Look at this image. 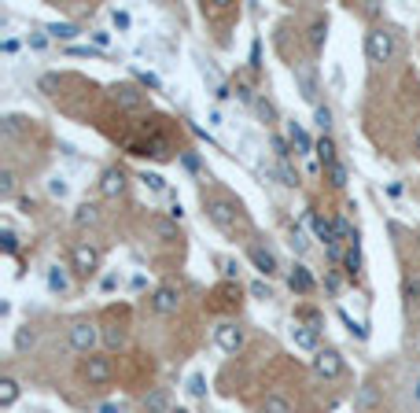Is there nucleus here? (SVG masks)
I'll use <instances>...</instances> for the list:
<instances>
[{"mask_svg": "<svg viewBox=\"0 0 420 413\" xmlns=\"http://www.w3.org/2000/svg\"><path fill=\"white\" fill-rule=\"evenodd\" d=\"M203 206H207V218L214 222L221 232H236L243 225V214H240V203H232V200H221V196H210V200H203Z\"/></svg>", "mask_w": 420, "mask_h": 413, "instance_id": "f257e3e1", "label": "nucleus"}, {"mask_svg": "<svg viewBox=\"0 0 420 413\" xmlns=\"http://www.w3.org/2000/svg\"><path fill=\"white\" fill-rule=\"evenodd\" d=\"M398 52V41L395 33L387 30V26H373L369 33H365V56H369L373 63H391Z\"/></svg>", "mask_w": 420, "mask_h": 413, "instance_id": "f03ea898", "label": "nucleus"}, {"mask_svg": "<svg viewBox=\"0 0 420 413\" xmlns=\"http://www.w3.org/2000/svg\"><path fill=\"white\" fill-rule=\"evenodd\" d=\"M100 248H96V243H89V240H77L74 243V248H70V269H74V273L77 277H96L100 273Z\"/></svg>", "mask_w": 420, "mask_h": 413, "instance_id": "7ed1b4c3", "label": "nucleus"}, {"mask_svg": "<svg viewBox=\"0 0 420 413\" xmlns=\"http://www.w3.org/2000/svg\"><path fill=\"white\" fill-rule=\"evenodd\" d=\"M82 377H85V384H93V387L111 384V377H114L111 358H107V354H85V361H82Z\"/></svg>", "mask_w": 420, "mask_h": 413, "instance_id": "20e7f679", "label": "nucleus"}, {"mask_svg": "<svg viewBox=\"0 0 420 413\" xmlns=\"http://www.w3.org/2000/svg\"><path fill=\"white\" fill-rule=\"evenodd\" d=\"M148 303H151L155 314L170 317V314H177V310H181V288H177L174 280H163L159 288L151 292V299H148Z\"/></svg>", "mask_w": 420, "mask_h": 413, "instance_id": "39448f33", "label": "nucleus"}, {"mask_svg": "<svg viewBox=\"0 0 420 413\" xmlns=\"http://www.w3.org/2000/svg\"><path fill=\"white\" fill-rule=\"evenodd\" d=\"M100 343V332H96V325L89 317H77L74 325H70V347L77 354H93V347Z\"/></svg>", "mask_w": 420, "mask_h": 413, "instance_id": "423d86ee", "label": "nucleus"}, {"mask_svg": "<svg viewBox=\"0 0 420 413\" xmlns=\"http://www.w3.org/2000/svg\"><path fill=\"white\" fill-rule=\"evenodd\" d=\"M313 373H317L321 380H336L339 373H343V354H339L336 347H321V351L313 354Z\"/></svg>", "mask_w": 420, "mask_h": 413, "instance_id": "0eeeda50", "label": "nucleus"}, {"mask_svg": "<svg viewBox=\"0 0 420 413\" xmlns=\"http://www.w3.org/2000/svg\"><path fill=\"white\" fill-rule=\"evenodd\" d=\"M243 340H247V336H243V329L236 325V321H221V325L214 329V343H218L225 354H236V351L243 347Z\"/></svg>", "mask_w": 420, "mask_h": 413, "instance_id": "6e6552de", "label": "nucleus"}, {"mask_svg": "<svg viewBox=\"0 0 420 413\" xmlns=\"http://www.w3.org/2000/svg\"><path fill=\"white\" fill-rule=\"evenodd\" d=\"M126 185H129V181H126L122 166H107V170L100 174V196L103 200H118L126 192Z\"/></svg>", "mask_w": 420, "mask_h": 413, "instance_id": "1a4fd4ad", "label": "nucleus"}, {"mask_svg": "<svg viewBox=\"0 0 420 413\" xmlns=\"http://www.w3.org/2000/svg\"><path fill=\"white\" fill-rule=\"evenodd\" d=\"M247 255H251V262H255V269H258V273L262 277H277V255H273L269 248H262V243H251V251H247Z\"/></svg>", "mask_w": 420, "mask_h": 413, "instance_id": "9d476101", "label": "nucleus"}, {"mask_svg": "<svg viewBox=\"0 0 420 413\" xmlns=\"http://www.w3.org/2000/svg\"><path fill=\"white\" fill-rule=\"evenodd\" d=\"M151 232H155L163 243H177V240H181V225H177L170 214H155V218H151Z\"/></svg>", "mask_w": 420, "mask_h": 413, "instance_id": "9b49d317", "label": "nucleus"}, {"mask_svg": "<svg viewBox=\"0 0 420 413\" xmlns=\"http://www.w3.org/2000/svg\"><path fill=\"white\" fill-rule=\"evenodd\" d=\"M140 406H144V413H170V410H174V406H170V391H166V387H151V391L140 398Z\"/></svg>", "mask_w": 420, "mask_h": 413, "instance_id": "f8f14e48", "label": "nucleus"}, {"mask_svg": "<svg viewBox=\"0 0 420 413\" xmlns=\"http://www.w3.org/2000/svg\"><path fill=\"white\" fill-rule=\"evenodd\" d=\"M114 103H118V107H126V111L144 107V93L137 85H114Z\"/></svg>", "mask_w": 420, "mask_h": 413, "instance_id": "ddd939ff", "label": "nucleus"}, {"mask_svg": "<svg viewBox=\"0 0 420 413\" xmlns=\"http://www.w3.org/2000/svg\"><path fill=\"white\" fill-rule=\"evenodd\" d=\"M310 225H313V232H317V240H324V248H328V243H339V236H336V222H328L324 214L310 211Z\"/></svg>", "mask_w": 420, "mask_h": 413, "instance_id": "4468645a", "label": "nucleus"}, {"mask_svg": "<svg viewBox=\"0 0 420 413\" xmlns=\"http://www.w3.org/2000/svg\"><path fill=\"white\" fill-rule=\"evenodd\" d=\"M287 288L299 292V295H310L313 292V273H310L306 266H295L292 273H287Z\"/></svg>", "mask_w": 420, "mask_h": 413, "instance_id": "2eb2a0df", "label": "nucleus"}, {"mask_svg": "<svg viewBox=\"0 0 420 413\" xmlns=\"http://www.w3.org/2000/svg\"><path fill=\"white\" fill-rule=\"evenodd\" d=\"M287 140H292V148H295V155H306V151H313L317 144L306 137V129L299 126V122H287Z\"/></svg>", "mask_w": 420, "mask_h": 413, "instance_id": "dca6fc26", "label": "nucleus"}, {"mask_svg": "<svg viewBox=\"0 0 420 413\" xmlns=\"http://www.w3.org/2000/svg\"><path fill=\"white\" fill-rule=\"evenodd\" d=\"M292 340H295V347H303V351H313V354L321 351V347H317V329H313V325H295Z\"/></svg>", "mask_w": 420, "mask_h": 413, "instance_id": "f3484780", "label": "nucleus"}, {"mask_svg": "<svg viewBox=\"0 0 420 413\" xmlns=\"http://www.w3.org/2000/svg\"><path fill=\"white\" fill-rule=\"evenodd\" d=\"M19 403V380L15 377H0V410H11Z\"/></svg>", "mask_w": 420, "mask_h": 413, "instance_id": "a211bd4d", "label": "nucleus"}, {"mask_svg": "<svg viewBox=\"0 0 420 413\" xmlns=\"http://www.w3.org/2000/svg\"><path fill=\"white\" fill-rule=\"evenodd\" d=\"M96 222H100V206H96V203H82V206L74 211V225H77V229L96 225Z\"/></svg>", "mask_w": 420, "mask_h": 413, "instance_id": "6ab92c4d", "label": "nucleus"}, {"mask_svg": "<svg viewBox=\"0 0 420 413\" xmlns=\"http://www.w3.org/2000/svg\"><path fill=\"white\" fill-rule=\"evenodd\" d=\"M313 151H317V159H321V166H324V170H328L332 163H339V155H336V140H332V137H321V140H317V148H313Z\"/></svg>", "mask_w": 420, "mask_h": 413, "instance_id": "aec40b11", "label": "nucleus"}, {"mask_svg": "<svg viewBox=\"0 0 420 413\" xmlns=\"http://www.w3.org/2000/svg\"><path fill=\"white\" fill-rule=\"evenodd\" d=\"M48 288L59 292V295L70 292V277H67V269H63V266H52V269H48Z\"/></svg>", "mask_w": 420, "mask_h": 413, "instance_id": "412c9836", "label": "nucleus"}, {"mask_svg": "<svg viewBox=\"0 0 420 413\" xmlns=\"http://www.w3.org/2000/svg\"><path fill=\"white\" fill-rule=\"evenodd\" d=\"M324 41H328V19H313L310 22V45H313V52H321Z\"/></svg>", "mask_w": 420, "mask_h": 413, "instance_id": "4be33fe9", "label": "nucleus"}, {"mask_svg": "<svg viewBox=\"0 0 420 413\" xmlns=\"http://www.w3.org/2000/svg\"><path fill=\"white\" fill-rule=\"evenodd\" d=\"M45 33H52V37H56V41H74V37L82 33V30H77L74 22H52Z\"/></svg>", "mask_w": 420, "mask_h": 413, "instance_id": "5701e85b", "label": "nucleus"}, {"mask_svg": "<svg viewBox=\"0 0 420 413\" xmlns=\"http://www.w3.org/2000/svg\"><path fill=\"white\" fill-rule=\"evenodd\" d=\"M343 269H347V277H358V269H361V248H358V243H350V248H347Z\"/></svg>", "mask_w": 420, "mask_h": 413, "instance_id": "b1692460", "label": "nucleus"}, {"mask_svg": "<svg viewBox=\"0 0 420 413\" xmlns=\"http://www.w3.org/2000/svg\"><path fill=\"white\" fill-rule=\"evenodd\" d=\"M347 166L343 163H332V166H328V170H324V181H328V185H332V188H343L347 185Z\"/></svg>", "mask_w": 420, "mask_h": 413, "instance_id": "393cba45", "label": "nucleus"}, {"mask_svg": "<svg viewBox=\"0 0 420 413\" xmlns=\"http://www.w3.org/2000/svg\"><path fill=\"white\" fill-rule=\"evenodd\" d=\"M15 188H19L15 170H0V200H11V196H15Z\"/></svg>", "mask_w": 420, "mask_h": 413, "instance_id": "a878e982", "label": "nucleus"}, {"mask_svg": "<svg viewBox=\"0 0 420 413\" xmlns=\"http://www.w3.org/2000/svg\"><path fill=\"white\" fill-rule=\"evenodd\" d=\"M313 126H317L321 133L328 137V129H332V107H324V103H317V107H313Z\"/></svg>", "mask_w": 420, "mask_h": 413, "instance_id": "bb28decb", "label": "nucleus"}, {"mask_svg": "<svg viewBox=\"0 0 420 413\" xmlns=\"http://www.w3.org/2000/svg\"><path fill=\"white\" fill-rule=\"evenodd\" d=\"M402 292H405V299H420V269H410V273H405Z\"/></svg>", "mask_w": 420, "mask_h": 413, "instance_id": "cd10ccee", "label": "nucleus"}, {"mask_svg": "<svg viewBox=\"0 0 420 413\" xmlns=\"http://www.w3.org/2000/svg\"><path fill=\"white\" fill-rule=\"evenodd\" d=\"M255 111H258V119L266 122V126L277 122V107H273V103H269L266 96H258V100H255Z\"/></svg>", "mask_w": 420, "mask_h": 413, "instance_id": "c85d7f7f", "label": "nucleus"}, {"mask_svg": "<svg viewBox=\"0 0 420 413\" xmlns=\"http://www.w3.org/2000/svg\"><path fill=\"white\" fill-rule=\"evenodd\" d=\"M103 343H107L111 351H118V347H126V329H122V325H111L107 332H103Z\"/></svg>", "mask_w": 420, "mask_h": 413, "instance_id": "c756f323", "label": "nucleus"}, {"mask_svg": "<svg viewBox=\"0 0 420 413\" xmlns=\"http://www.w3.org/2000/svg\"><path fill=\"white\" fill-rule=\"evenodd\" d=\"M33 343H37V332H33L30 325H22V329L15 332V351H30Z\"/></svg>", "mask_w": 420, "mask_h": 413, "instance_id": "7c9ffc66", "label": "nucleus"}, {"mask_svg": "<svg viewBox=\"0 0 420 413\" xmlns=\"http://www.w3.org/2000/svg\"><path fill=\"white\" fill-rule=\"evenodd\" d=\"M140 181H144V188H151V192H166V177L155 174V170H144Z\"/></svg>", "mask_w": 420, "mask_h": 413, "instance_id": "2f4dec72", "label": "nucleus"}, {"mask_svg": "<svg viewBox=\"0 0 420 413\" xmlns=\"http://www.w3.org/2000/svg\"><path fill=\"white\" fill-rule=\"evenodd\" d=\"M354 406H358V410H365V413H369V410L376 406V391H373L369 384H365L361 391H358V398H354Z\"/></svg>", "mask_w": 420, "mask_h": 413, "instance_id": "473e14b6", "label": "nucleus"}, {"mask_svg": "<svg viewBox=\"0 0 420 413\" xmlns=\"http://www.w3.org/2000/svg\"><path fill=\"white\" fill-rule=\"evenodd\" d=\"M0 251H4V255H19V236L11 229L0 232Z\"/></svg>", "mask_w": 420, "mask_h": 413, "instance_id": "72a5a7b5", "label": "nucleus"}, {"mask_svg": "<svg viewBox=\"0 0 420 413\" xmlns=\"http://www.w3.org/2000/svg\"><path fill=\"white\" fill-rule=\"evenodd\" d=\"M188 395L192 398H203L207 395V377H203V373H192V377H188Z\"/></svg>", "mask_w": 420, "mask_h": 413, "instance_id": "f704fd0d", "label": "nucleus"}, {"mask_svg": "<svg viewBox=\"0 0 420 413\" xmlns=\"http://www.w3.org/2000/svg\"><path fill=\"white\" fill-rule=\"evenodd\" d=\"M273 151H277L280 163H292V140L287 137H273Z\"/></svg>", "mask_w": 420, "mask_h": 413, "instance_id": "c9c22d12", "label": "nucleus"}, {"mask_svg": "<svg viewBox=\"0 0 420 413\" xmlns=\"http://www.w3.org/2000/svg\"><path fill=\"white\" fill-rule=\"evenodd\" d=\"M262 413H287V398H280V395H266V403H262Z\"/></svg>", "mask_w": 420, "mask_h": 413, "instance_id": "e433bc0d", "label": "nucleus"}, {"mask_svg": "<svg viewBox=\"0 0 420 413\" xmlns=\"http://www.w3.org/2000/svg\"><path fill=\"white\" fill-rule=\"evenodd\" d=\"M111 22L118 26V30H129V26H133V19H129V11H122V8H111Z\"/></svg>", "mask_w": 420, "mask_h": 413, "instance_id": "4c0bfd02", "label": "nucleus"}, {"mask_svg": "<svg viewBox=\"0 0 420 413\" xmlns=\"http://www.w3.org/2000/svg\"><path fill=\"white\" fill-rule=\"evenodd\" d=\"M280 185H287V188L299 185V174L292 170V163H280Z\"/></svg>", "mask_w": 420, "mask_h": 413, "instance_id": "58836bf2", "label": "nucleus"}, {"mask_svg": "<svg viewBox=\"0 0 420 413\" xmlns=\"http://www.w3.org/2000/svg\"><path fill=\"white\" fill-rule=\"evenodd\" d=\"M339 317H343V325L350 329V336H358V340H365V336H369V332H365V329L358 325V321H354V317L347 314V310H339Z\"/></svg>", "mask_w": 420, "mask_h": 413, "instance_id": "ea45409f", "label": "nucleus"}, {"mask_svg": "<svg viewBox=\"0 0 420 413\" xmlns=\"http://www.w3.org/2000/svg\"><path fill=\"white\" fill-rule=\"evenodd\" d=\"M48 192H52V196H56V200H63V196H67V192H70V185H67V181H63V177H52V181H48Z\"/></svg>", "mask_w": 420, "mask_h": 413, "instance_id": "a19ab883", "label": "nucleus"}, {"mask_svg": "<svg viewBox=\"0 0 420 413\" xmlns=\"http://www.w3.org/2000/svg\"><path fill=\"white\" fill-rule=\"evenodd\" d=\"M37 89H41V93H48V96H52V93H56V89H59V74H45L41 82H37Z\"/></svg>", "mask_w": 420, "mask_h": 413, "instance_id": "79ce46f5", "label": "nucleus"}, {"mask_svg": "<svg viewBox=\"0 0 420 413\" xmlns=\"http://www.w3.org/2000/svg\"><path fill=\"white\" fill-rule=\"evenodd\" d=\"M133 74H137V82H140V85H148V89H163V82H159V77H155L151 70H133Z\"/></svg>", "mask_w": 420, "mask_h": 413, "instance_id": "37998d69", "label": "nucleus"}, {"mask_svg": "<svg viewBox=\"0 0 420 413\" xmlns=\"http://www.w3.org/2000/svg\"><path fill=\"white\" fill-rule=\"evenodd\" d=\"M251 295H255V299H273V292H269L266 280H255V284H251Z\"/></svg>", "mask_w": 420, "mask_h": 413, "instance_id": "c03bdc74", "label": "nucleus"}, {"mask_svg": "<svg viewBox=\"0 0 420 413\" xmlns=\"http://www.w3.org/2000/svg\"><path fill=\"white\" fill-rule=\"evenodd\" d=\"M221 273H225V280L232 284V280H236V273H240V266H236L232 258H225V262H221Z\"/></svg>", "mask_w": 420, "mask_h": 413, "instance_id": "a18cd8bd", "label": "nucleus"}, {"mask_svg": "<svg viewBox=\"0 0 420 413\" xmlns=\"http://www.w3.org/2000/svg\"><path fill=\"white\" fill-rule=\"evenodd\" d=\"M30 48H37V52L48 48V37H45V33H30Z\"/></svg>", "mask_w": 420, "mask_h": 413, "instance_id": "49530a36", "label": "nucleus"}, {"mask_svg": "<svg viewBox=\"0 0 420 413\" xmlns=\"http://www.w3.org/2000/svg\"><path fill=\"white\" fill-rule=\"evenodd\" d=\"M93 45H96V48H107V45H111V33L96 30V33H93Z\"/></svg>", "mask_w": 420, "mask_h": 413, "instance_id": "de8ad7c7", "label": "nucleus"}, {"mask_svg": "<svg viewBox=\"0 0 420 413\" xmlns=\"http://www.w3.org/2000/svg\"><path fill=\"white\" fill-rule=\"evenodd\" d=\"M292 248H295L299 255L306 251V236H303V232H299V229H295V236H292Z\"/></svg>", "mask_w": 420, "mask_h": 413, "instance_id": "09e8293b", "label": "nucleus"}, {"mask_svg": "<svg viewBox=\"0 0 420 413\" xmlns=\"http://www.w3.org/2000/svg\"><path fill=\"white\" fill-rule=\"evenodd\" d=\"M0 48H4V56H15V52H19V41H15V37H8V41L0 45Z\"/></svg>", "mask_w": 420, "mask_h": 413, "instance_id": "8fccbe9b", "label": "nucleus"}, {"mask_svg": "<svg viewBox=\"0 0 420 413\" xmlns=\"http://www.w3.org/2000/svg\"><path fill=\"white\" fill-rule=\"evenodd\" d=\"M170 218H174V222H181V218H185V211H181V203H174V206H170V211H166Z\"/></svg>", "mask_w": 420, "mask_h": 413, "instance_id": "3c124183", "label": "nucleus"}, {"mask_svg": "<svg viewBox=\"0 0 420 413\" xmlns=\"http://www.w3.org/2000/svg\"><path fill=\"white\" fill-rule=\"evenodd\" d=\"M410 387H413V398L420 403V373H413V380H410Z\"/></svg>", "mask_w": 420, "mask_h": 413, "instance_id": "603ef678", "label": "nucleus"}, {"mask_svg": "<svg viewBox=\"0 0 420 413\" xmlns=\"http://www.w3.org/2000/svg\"><path fill=\"white\" fill-rule=\"evenodd\" d=\"M324 288H328V292L336 295V292H339V277H328V280H324Z\"/></svg>", "mask_w": 420, "mask_h": 413, "instance_id": "864d4df0", "label": "nucleus"}, {"mask_svg": "<svg viewBox=\"0 0 420 413\" xmlns=\"http://www.w3.org/2000/svg\"><path fill=\"white\" fill-rule=\"evenodd\" d=\"M100 413H118V406H111V403H107V406H100Z\"/></svg>", "mask_w": 420, "mask_h": 413, "instance_id": "5fc2aeb1", "label": "nucleus"}, {"mask_svg": "<svg viewBox=\"0 0 420 413\" xmlns=\"http://www.w3.org/2000/svg\"><path fill=\"white\" fill-rule=\"evenodd\" d=\"M170 413H188V410H181V406H177V410H170Z\"/></svg>", "mask_w": 420, "mask_h": 413, "instance_id": "6e6d98bb", "label": "nucleus"}, {"mask_svg": "<svg viewBox=\"0 0 420 413\" xmlns=\"http://www.w3.org/2000/svg\"><path fill=\"white\" fill-rule=\"evenodd\" d=\"M417 248H420V229H417Z\"/></svg>", "mask_w": 420, "mask_h": 413, "instance_id": "4d7b16f0", "label": "nucleus"}, {"mask_svg": "<svg viewBox=\"0 0 420 413\" xmlns=\"http://www.w3.org/2000/svg\"><path fill=\"white\" fill-rule=\"evenodd\" d=\"M417 151H420V133H417Z\"/></svg>", "mask_w": 420, "mask_h": 413, "instance_id": "13d9d810", "label": "nucleus"}, {"mask_svg": "<svg viewBox=\"0 0 420 413\" xmlns=\"http://www.w3.org/2000/svg\"><path fill=\"white\" fill-rule=\"evenodd\" d=\"M417 347H420V336H417Z\"/></svg>", "mask_w": 420, "mask_h": 413, "instance_id": "bf43d9fd", "label": "nucleus"}]
</instances>
